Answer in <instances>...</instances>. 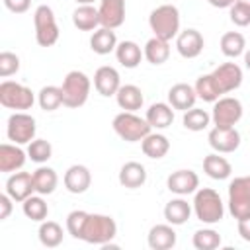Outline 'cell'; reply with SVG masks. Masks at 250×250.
Listing matches in <instances>:
<instances>
[{
    "mask_svg": "<svg viewBox=\"0 0 250 250\" xmlns=\"http://www.w3.org/2000/svg\"><path fill=\"white\" fill-rule=\"evenodd\" d=\"M191 207H193L195 217L205 225H215L225 215L223 199H221L219 191H215L213 188H199L193 195Z\"/></svg>",
    "mask_w": 250,
    "mask_h": 250,
    "instance_id": "6da1fadb",
    "label": "cell"
},
{
    "mask_svg": "<svg viewBox=\"0 0 250 250\" xmlns=\"http://www.w3.org/2000/svg\"><path fill=\"white\" fill-rule=\"evenodd\" d=\"M115 234H117V225H115L113 217L102 215V213H88L80 240H84L88 244L105 246V244H111Z\"/></svg>",
    "mask_w": 250,
    "mask_h": 250,
    "instance_id": "7a4b0ae2",
    "label": "cell"
},
{
    "mask_svg": "<svg viewBox=\"0 0 250 250\" xmlns=\"http://www.w3.org/2000/svg\"><path fill=\"white\" fill-rule=\"evenodd\" d=\"M148 25L156 37L170 41L180 33V10L174 4H160L150 12Z\"/></svg>",
    "mask_w": 250,
    "mask_h": 250,
    "instance_id": "3957f363",
    "label": "cell"
},
{
    "mask_svg": "<svg viewBox=\"0 0 250 250\" xmlns=\"http://www.w3.org/2000/svg\"><path fill=\"white\" fill-rule=\"evenodd\" d=\"M62 105L66 107H82L88 102L92 82L82 70H70L62 80Z\"/></svg>",
    "mask_w": 250,
    "mask_h": 250,
    "instance_id": "277c9868",
    "label": "cell"
},
{
    "mask_svg": "<svg viewBox=\"0 0 250 250\" xmlns=\"http://www.w3.org/2000/svg\"><path fill=\"white\" fill-rule=\"evenodd\" d=\"M113 131L127 143H139L143 141L150 131L152 127L148 125L146 119L139 117L135 111H121L113 117Z\"/></svg>",
    "mask_w": 250,
    "mask_h": 250,
    "instance_id": "5b68a950",
    "label": "cell"
},
{
    "mask_svg": "<svg viewBox=\"0 0 250 250\" xmlns=\"http://www.w3.org/2000/svg\"><path fill=\"white\" fill-rule=\"evenodd\" d=\"M35 25V41L41 47H53L59 41V25L55 20V12L47 4H39L33 12Z\"/></svg>",
    "mask_w": 250,
    "mask_h": 250,
    "instance_id": "8992f818",
    "label": "cell"
},
{
    "mask_svg": "<svg viewBox=\"0 0 250 250\" xmlns=\"http://www.w3.org/2000/svg\"><path fill=\"white\" fill-rule=\"evenodd\" d=\"M229 211L236 221L250 217V176H236L229 184Z\"/></svg>",
    "mask_w": 250,
    "mask_h": 250,
    "instance_id": "52a82bcc",
    "label": "cell"
},
{
    "mask_svg": "<svg viewBox=\"0 0 250 250\" xmlns=\"http://www.w3.org/2000/svg\"><path fill=\"white\" fill-rule=\"evenodd\" d=\"M0 104L8 109H31V105L35 104V94L31 92V88L14 82V80H4L0 84Z\"/></svg>",
    "mask_w": 250,
    "mask_h": 250,
    "instance_id": "ba28073f",
    "label": "cell"
},
{
    "mask_svg": "<svg viewBox=\"0 0 250 250\" xmlns=\"http://www.w3.org/2000/svg\"><path fill=\"white\" fill-rule=\"evenodd\" d=\"M242 104L238 98L232 96H221L217 102H213L211 121L215 127H234L242 119Z\"/></svg>",
    "mask_w": 250,
    "mask_h": 250,
    "instance_id": "9c48e42d",
    "label": "cell"
},
{
    "mask_svg": "<svg viewBox=\"0 0 250 250\" xmlns=\"http://www.w3.org/2000/svg\"><path fill=\"white\" fill-rule=\"evenodd\" d=\"M209 78L213 82V88L217 96H225L229 92H234L242 84V68L236 62H223L213 72H209Z\"/></svg>",
    "mask_w": 250,
    "mask_h": 250,
    "instance_id": "30bf717a",
    "label": "cell"
},
{
    "mask_svg": "<svg viewBox=\"0 0 250 250\" xmlns=\"http://www.w3.org/2000/svg\"><path fill=\"white\" fill-rule=\"evenodd\" d=\"M35 119L25 111H16L8 117L6 123V135L16 145H29L35 139Z\"/></svg>",
    "mask_w": 250,
    "mask_h": 250,
    "instance_id": "8fae6325",
    "label": "cell"
},
{
    "mask_svg": "<svg viewBox=\"0 0 250 250\" xmlns=\"http://www.w3.org/2000/svg\"><path fill=\"white\" fill-rule=\"evenodd\" d=\"M207 141L215 152L229 154L240 146V133L236 127H213L207 135Z\"/></svg>",
    "mask_w": 250,
    "mask_h": 250,
    "instance_id": "7c38bea8",
    "label": "cell"
},
{
    "mask_svg": "<svg viewBox=\"0 0 250 250\" xmlns=\"http://www.w3.org/2000/svg\"><path fill=\"white\" fill-rule=\"evenodd\" d=\"M35 184H33V174L29 172H12L10 178L6 180V193L18 201L23 203L29 195H33Z\"/></svg>",
    "mask_w": 250,
    "mask_h": 250,
    "instance_id": "4fadbf2b",
    "label": "cell"
},
{
    "mask_svg": "<svg viewBox=\"0 0 250 250\" xmlns=\"http://www.w3.org/2000/svg\"><path fill=\"white\" fill-rule=\"evenodd\" d=\"M100 25L117 29L125 21V0H100Z\"/></svg>",
    "mask_w": 250,
    "mask_h": 250,
    "instance_id": "5bb4252c",
    "label": "cell"
},
{
    "mask_svg": "<svg viewBox=\"0 0 250 250\" xmlns=\"http://www.w3.org/2000/svg\"><path fill=\"white\" fill-rule=\"evenodd\" d=\"M203 47H205V39L193 27H188V29L180 31L178 37H176V49H178V53L184 59H195V57H199L201 51H203Z\"/></svg>",
    "mask_w": 250,
    "mask_h": 250,
    "instance_id": "9a60e30c",
    "label": "cell"
},
{
    "mask_svg": "<svg viewBox=\"0 0 250 250\" xmlns=\"http://www.w3.org/2000/svg\"><path fill=\"white\" fill-rule=\"evenodd\" d=\"M166 188L176 195L195 193L199 188V176L193 170H176L166 178Z\"/></svg>",
    "mask_w": 250,
    "mask_h": 250,
    "instance_id": "2e32d148",
    "label": "cell"
},
{
    "mask_svg": "<svg viewBox=\"0 0 250 250\" xmlns=\"http://www.w3.org/2000/svg\"><path fill=\"white\" fill-rule=\"evenodd\" d=\"M94 88L100 96L104 98H109V96H115L117 90L121 88V78H119V72L113 68V66H100L96 72H94Z\"/></svg>",
    "mask_w": 250,
    "mask_h": 250,
    "instance_id": "e0dca14e",
    "label": "cell"
},
{
    "mask_svg": "<svg viewBox=\"0 0 250 250\" xmlns=\"http://www.w3.org/2000/svg\"><path fill=\"white\" fill-rule=\"evenodd\" d=\"M27 158V152H23L20 148V145H12V143H4L0 145V172L10 174V172H18L23 168Z\"/></svg>",
    "mask_w": 250,
    "mask_h": 250,
    "instance_id": "ac0fdd59",
    "label": "cell"
},
{
    "mask_svg": "<svg viewBox=\"0 0 250 250\" xmlns=\"http://www.w3.org/2000/svg\"><path fill=\"white\" fill-rule=\"evenodd\" d=\"M62 182H64V188H66L70 193L78 195V193H84V191L90 188V184H92V174H90V170H88L84 164H72V166L64 172Z\"/></svg>",
    "mask_w": 250,
    "mask_h": 250,
    "instance_id": "d6986e66",
    "label": "cell"
},
{
    "mask_svg": "<svg viewBox=\"0 0 250 250\" xmlns=\"http://www.w3.org/2000/svg\"><path fill=\"white\" fill-rule=\"evenodd\" d=\"M146 242H148V248H152V250H170V248H174L176 246V230H174V225L162 223V225L150 227L148 236H146Z\"/></svg>",
    "mask_w": 250,
    "mask_h": 250,
    "instance_id": "ffe728a7",
    "label": "cell"
},
{
    "mask_svg": "<svg viewBox=\"0 0 250 250\" xmlns=\"http://www.w3.org/2000/svg\"><path fill=\"white\" fill-rule=\"evenodd\" d=\"M195 100H197L195 88L189 86V84H186V82H178V84H174L168 90V104L174 109L188 111V109H191L195 105Z\"/></svg>",
    "mask_w": 250,
    "mask_h": 250,
    "instance_id": "44dd1931",
    "label": "cell"
},
{
    "mask_svg": "<svg viewBox=\"0 0 250 250\" xmlns=\"http://www.w3.org/2000/svg\"><path fill=\"white\" fill-rule=\"evenodd\" d=\"M146 182V168L141 162L129 160L119 170V184L127 189H137Z\"/></svg>",
    "mask_w": 250,
    "mask_h": 250,
    "instance_id": "7402d4cb",
    "label": "cell"
},
{
    "mask_svg": "<svg viewBox=\"0 0 250 250\" xmlns=\"http://www.w3.org/2000/svg\"><path fill=\"white\" fill-rule=\"evenodd\" d=\"M115 100L123 111H137L145 104V96H143L141 88L135 84H121V88L115 94Z\"/></svg>",
    "mask_w": 250,
    "mask_h": 250,
    "instance_id": "603a6c76",
    "label": "cell"
},
{
    "mask_svg": "<svg viewBox=\"0 0 250 250\" xmlns=\"http://www.w3.org/2000/svg\"><path fill=\"white\" fill-rule=\"evenodd\" d=\"M72 23L80 31H96L98 25H100L98 8H94L92 4H80L72 12Z\"/></svg>",
    "mask_w": 250,
    "mask_h": 250,
    "instance_id": "cb8c5ba5",
    "label": "cell"
},
{
    "mask_svg": "<svg viewBox=\"0 0 250 250\" xmlns=\"http://www.w3.org/2000/svg\"><path fill=\"white\" fill-rule=\"evenodd\" d=\"M145 119L148 121V125L152 129H166L172 125L174 121V107L170 104H164V102H156L152 104L148 109H146V115Z\"/></svg>",
    "mask_w": 250,
    "mask_h": 250,
    "instance_id": "d4e9b609",
    "label": "cell"
},
{
    "mask_svg": "<svg viewBox=\"0 0 250 250\" xmlns=\"http://www.w3.org/2000/svg\"><path fill=\"white\" fill-rule=\"evenodd\" d=\"M191 209L193 207L184 199V195H180L176 199H170L164 205V219H166V223H170L174 227H180V225H184L189 219Z\"/></svg>",
    "mask_w": 250,
    "mask_h": 250,
    "instance_id": "484cf974",
    "label": "cell"
},
{
    "mask_svg": "<svg viewBox=\"0 0 250 250\" xmlns=\"http://www.w3.org/2000/svg\"><path fill=\"white\" fill-rule=\"evenodd\" d=\"M143 57H145V53L135 41H121L115 47V59L125 68H137L141 64Z\"/></svg>",
    "mask_w": 250,
    "mask_h": 250,
    "instance_id": "4316f807",
    "label": "cell"
},
{
    "mask_svg": "<svg viewBox=\"0 0 250 250\" xmlns=\"http://www.w3.org/2000/svg\"><path fill=\"white\" fill-rule=\"evenodd\" d=\"M203 172L213 180H227L232 174V166L221 152H211L203 158Z\"/></svg>",
    "mask_w": 250,
    "mask_h": 250,
    "instance_id": "83f0119b",
    "label": "cell"
},
{
    "mask_svg": "<svg viewBox=\"0 0 250 250\" xmlns=\"http://www.w3.org/2000/svg\"><path fill=\"white\" fill-rule=\"evenodd\" d=\"M117 47V35L109 27H98L90 37V49L96 55H109Z\"/></svg>",
    "mask_w": 250,
    "mask_h": 250,
    "instance_id": "f1b7e54d",
    "label": "cell"
},
{
    "mask_svg": "<svg viewBox=\"0 0 250 250\" xmlns=\"http://www.w3.org/2000/svg\"><path fill=\"white\" fill-rule=\"evenodd\" d=\"M141 148L145 152V156L152 158V160H158L162 156H166V152L170 150V141L166 135L162 133H148L143 141H141Z\"/></svg>",
    "mask_w": 250,
    "mask_h": 250,
    "instance_id": "f546056e",
    "label": "cell"
},
{
    "mask_svg": "<svg viewBox=\"0 0 250 250\" xmlns=\"http://www.w3.org/2000/svg\"><path fill=\"white\" fill-rule=\"evenodd\" d=\"M143 53H145V59H146L150 64L158 66V64L166 62L168 57H170V41L160 39V37L154 35V37H150V39L145 43Z\"/></svg>",
    "mask_w": 250,
    "mask_h": 250,
    "instance_id": "4dcf8cb0",
    "label": "cell"
},
{
    "mask_svg": "<svg viewBox=\"0 0 250 250\" xmlns=\"http://www.w3.org/2000/svg\"><path fill=\"white\" fill-rule=\"evenodd\" d=\"M33 184H35V191L39 195H51L57 189L59 184V176L53 168L49 166H39L33 172Z\"/></svg>",
    "mask_w": 250,
    "mask_h": 250,
    "instance_id": "1f68e13d",
    "label": "cell"
},
{
    "mask_svg": "<svg viewBox=\"0 0 250 250\" xmlns=\"http://www.w3.org/2000/svg\"><path fill=\"white\" fill-rule=\"evenodd\" d=\"M221 51L229 59H236L246 51V39L240 31H227L221 37Z\"/></svg>",
    "mask_w": 250,
    "mask_h": 250,
    "instance_id": "d6a6232c",
    "label": "cell"
},
{
    "mask_svg": "<svg viewBox=\"0 0 250 250\" xmlns=\"http://www.w3.org/2000/svg\"><path fill=\"white\" fill-rule=\"evenodd\" d=\"M37 236H39V242L45 246V248H57L61 242H62V227L55 221H41L39 225V230H37Z\"/></svg>",
    "mask_w": 250,
    "mask_h": 250,
    "instance_id": "836d02e7",
    "label": "cell"
},
{
    "mask_svg": "<svg viewBox=\"0 0 250 250\" xmlns=\"http://www.w3.org/2000/svg\"><path fill=\"white\" fill-rule=\"evenodd\" d=\"M39 107L43 111H55L62 105V88L61 86H43L37 94Z\"/></svg>",
    "mask_w": 250,
    "mask_h": 250,
    "instance_id": "e575fe53",
    "label": "cell"
},
{
    "mask_svg": "<svg viewBox=\"0 0 250 250\" xmlns=\"http://www.w3.org/2000/svg\"><path fill=\"white\" fill-rule=\"evenodd\" d=\"M21 211H23V215H25L27 219L41 223V221H45L47 215H49V205L45 203V199H43L41 195H29V197L21 203Z\"/></svg>",
    "mask_w": 250,
    "mask_h": 250,
    "instance_id": "d590c367",
    "label": "cell"
},
{
    "mask_svg": "<svg viewBox=\"0 0 250 250\" xmlns=\"http://www.w3.org/2000/svg\"><path fill=\"white\" fill-rule=\"evenodd\" d=\"M182 123H184V127H186L188 131H195V133H197V131H203V129L209 127V123H211V113H207L205 109L193 105L191 109L184 111Z\"/></svg>",
    "mask_w": 250,
    "mask_h": 250,
    "instance_id": "8d00e7d4",
    "label": "cell"
},
{
    "mask_svg": "<svg viewBox=\"0 0 250 250\" xmlns=\"http://www.w3.org/2000/svg\"><path fill=\"white\" fill-rule=\"evenodd\" d=\"M191 242L197 250H215L221 246V234L215 229H199L193 232Z\"/></svg>",
    "mask_w": 250,
    "mask_h": 250,
    "instance_id": "74e56055",
    "label": "cell"
},
{
    "mask_svg": "<svg viewBox=\"0 0 250 250\" xmlns=\"http://www.w3.org/2000/svg\"><path fill=\"white\" fill-rule=\"evenodd\" d=\"M27 156L37 162V164H43L47 162L51 156H53V146L49 141L45 139H33L29 145H27Z\"/></svg>",
    "mask_w": 250,
    "mask_h": 250,
    "instance_id": "f35d334b",
    "label": "cell"
},
{
    "mask_svg": "<svg viewBox=\"0 0 250 250\" xmlns=\"http://www.w3.org/2000/svg\"><path fill=\"white\" fill-rule=\"evenodd\" d=\"M86 219H88V213L82 211V209H74L66 215V230L72 238H78L82 236V230H84V225H86Z\"/></svg>",
    "mask_w": 250,
    "mask_h": 250,
    "instance_id": "ab89813d",
    "label": "cell"
},
{
    "mask_svg": "<svg viewBox=\"0 0 250 250\" xmlns=\"http://www.w3.org/2000/svg\"><path fill=\"white\" fill-rule=\"evenodd\" d=\"M195 94H197V98H201L203 102H217L219 100V96H217V92H215V88H213V82H211V78H209V74H201L197 80H195Z\"/></svg>",
    "mask_w": 250,
    "mask_h": 250,
    "instance_id": "60d3db41",
    "label": "cell"
},
{
    "mask_svg": "<svg viewBox=\"0 0 250 250\" xmlns=\"http://www.w3.org/2000/svg\"><path fill=\"white\" fill-rule=\"evenodd\" d=\"M20 70V57L12 51H2L0 53V76L8 78Z\"/></svg>",
    "mask_w": 250,
    "mask_h": 250,
    "instance_id": "b9f144b4",
    "label": "cell"
},
{
    "mask_svg": "<svg viewBox=\"0 0 250 250\" xmlns=\"http://www.w3.org/2000/svg\"><path fill=\"white\" fill-rule=\"evenodd\" d=\"M229 16H230V21L238 27H246L250 25V10L238 2H234L230 8H229Z\"/></svg>",
    "mask_w": 250,
    "mask_h": 250,
    "instance_id": "7bdbcfd3",
    "label": "cell"
},
{
    "mask_svg": "<svg viewBox=\"0 0 250 250\" xmlns=\"http://www.w3.org/2000/svg\"><path fill=\"white\" fill-rule=\"evenodd\" d=\"M2 2H4V6H6L10 12H14V14H23V12H27L29 6H31V0H2Z\"/></svg>",
    "mask_w": 250,
    "mask_h": 250,
    "instance_id": "ee69618b",
    "label": "cell"
},
{
    "mask_svg": "<svg viewBox=\"0 0 250 250\" xmlns=\"http://www.w3.org/2000/svg\"><path fill=\"white\" fill-rule=\"evenodd\" d=\"M12 201L14 199L8 193H2L0 195V221H4V219L10 217V213H12Z\"/></svg>",
    "mask_w": 250,
    "mask_h": 250,
    "instance_id": "f6af8a7d",
    "label": "cell"
},
{
    "mask_svg": "<svg viewBox=\"0 0 250 250\" xmlns=\"http://www.w3.org/2000/svg\"><path fill=\"white\" fill-rule=\"evenodd\" d=\"M236 223H238V234H240V238L246 240V242H250V217L248 219H240Z\"/></svg>",
    "mask_w": 250,
    "mask_h": 250,
    "instance_id": "bcb514c9",
    "label": "cell"
},
{
    "mask_svg": "<svg viewBox=\"0 0 250 250\" xmlns=\"http://www.w3.org/2000/svg\"><path fill=\"white\" fill-rule=\"evenodd\" d=\"M207 4H211L213 8H230L236 0H205Z\"/></svg>",
    "mask_w": 250,
    "mask_h": 250,
    "instance_id": "7dc6e473",
    "label": "cell"
},
{
    "mask_svg": "<svg viewBox=\"0 0 250 250\" xmlns=\"http://www.w3.org/2000/svg\"><path fill=\"white\" fill-rule=\"evenodd\" d=\"M244 66L250 70V49H248V51H244Z\"/></svg>",
    "mask_w": 250,
    "mask_h": 250,
    "instance_id": "c3c4849f",
    "label": "cell"
},
{
    "mask_svg": "<svg viewBox=\"0 0 250 250\" xmlns=\"http://www.w3.org/2000/svg\"><path fill=\"white\" fill-rule=\"evenodd\" d=\"M74 2H76V4L80 6V4H94L96 0H74Z\"/></svg>",
    "mask_w": 250,
    "mask_h": 250,
    "instance_id": "681fc988",
    "label": "cell"
},
{
    "mask_svg": "<svg viewBox=\"0 0 250 250\" xmlns=\"http://www.w3.org/2000/svg\"><path fill=\"white\" fill-rule=\"evenodd\" d=\"M238 4H242V6H246L248 10H250V0H236Z\"/></svg>",
    "mask_w": 250,
    "mask_h": 250,
    "instance_id": "f907efd6",
    "label": "cell"
}]
</instances>
